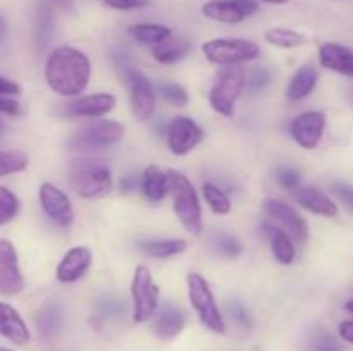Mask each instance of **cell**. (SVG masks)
<instances>
[{"label":"cell","mask_w":353,"mask_h":351,"mask_svg":"<svg viewBox=\"0 0 353 351\" xmlns=\"http://www.w3.org/2000/svg\"><path fill=\"white\" fill-rule=\"evenodd\" d=\"M90 76H92L90 58L78 48L62 45L48 55L45 78L48 86L57 95L78 96L88 86Z\"/></svg>","instance_id":"cell-1"},{"label":"cell","mask_w":353,"mask_h":351,"mask_svg":"<svg viewBox=\"0 0 353 351\" xmlns=\"http://www.w3.org/2000/svg\"><path fill=\"white\" fill-rule=\"evenodd\" d=\"M169 193L172 195V209L176 217L188 233L200 234L202 231V206L199 195L185 174L169 171Z\"/></svg>","instance_id":"cell-2"},{"label":"cell","mask_w":353,"mask_h":351,"mask_svg":"<svg viewBox=\"0 0 353 351\" xmlns=\"http://www.w3.org/2000/svg\"><path fill=\"white\" fill-rule=\"evenodd\" d=\"M71 186L81 198H100L112 189V174L103 160H74L71 165Z\"/></svg>","instance_id":"cell-3"},{"label":"cell","mask_w":353,"mask_h":351,"mask_svg":"<svg viewBox=\"0 0 353 351\" xmlns=\"http://www.w3.org/2000/svg\"><path fill=\"white\" fill-rule=\"evenodd\" d=\"M245 69L241 65H224L216 76L212 89H210L209 102L216 112L221 116H233L234 103L245 88Z\"/></svg>","instance_id":"cell-4"},{"label":"cell","mask_w":353,"mask_h":351,"mask_svg":"<svg viewBox=\"0 0 353 351\" xmlns=\"http://www.w3.org/2000/svg\"><path fill=\"white\" fill-rule=\"evenodd\" d=\"M186 282H188L190 303L195 308V312L199 313L200 322L212 332L224 334L226 323H224L223 315L217 308L216 299H214V295L205 279L196 274V272H192V274L186 275Z\"/></svg>","instance_id":"cell-5"},{"label":"cell","mask_w":353,"mask_h":351,"mask_svg":"<svg viewBox=\"0 0 353 351\" xmlns=\"http://www.w3.org/2000/svg\"><path fill=\"white\" fill-rule=\"evenodd\" d=\"M202 52L207 61L217 65H240L261 55L257 43L240 38H217L205 41L202 45Z\"/></svg>","instance_id":"cell-6"},{"label":"cell","mask_w":353,"mask_h":351,"mask_svg":"<svg viewBox=\"0 0 353 351\" xmlns=\"http://www.w3.org/2000/svg\"><path fill=\"white\" fill-rule=\"evenodd\" d=\"M124 126L116 120H93L76 131L68 141L71 150H103L123 140Z\"/></svg>","instance_id":"cell-7"},{"label":"cell","mask_w":353,"mask_h":351,"mask_svg":"<svg viewBox=\"0 0 353 351\" xmlns=\"http://www.w3.org/2000/svg\"><path fill=\"white\" fill-rule=\"evenodd\" d=\"M159 286L155 284L150 270L145 265L134 268L131 281V298H133V320L147 322L159 306Z\"/></svg>","instance_id":"cell-8"},{"label":"cell","mask_w":353,"mask_h":351,"mask_svg":"<svg viewBox=\"0 0 353 351\" xmlns=\"http://www.w3.org/2000/svg\"><path fill=\"white\" fill-rule=\"evenodd\" d=\"M123 74L130 88L131 112L138 120H148L155 110V93L150 81L147 76L130 65H124Z\"/></svg>","instance_id":"cell-9"},{"label":"cell","mask_w":353,"mask_h":351,"mask_svg":"<svg viewBox=\"0 0 353 351\" xmlns=\"http://www.w3.org/2000/svg\"><path fill=\"white\" fill-rule=\"evenodd\" d=\"M264 212L271 219H274L283 227V231H286L292 236L293 241L305 243L307 237H309V224L293 206L281 202V200L268 198L264 200Z\"/></svg>","instance_id":"cell-10"},{"label":"cell","mask_w":353,"mask_h":351,"mask_svg":"<svg viewBox=\"0 0 353 351\" xmlns=\"http://www.w3.org/2000/svg\"><path fill=\"white\" fill-rule=\"evenodd\" d=\"M259 10L255 0H212L202 7V14L209 19L224 24H238Z\"/></svg>","instance_id":"cell-11"},{"label":"cell","mask_w":353,"mask_h":351,"mask_svg":"<svg viewBox=\"0 0 353 351\" xmlns=\"http://www.w3.org/2000/svg\"><path fill=\"white\" fill-rule=\"evenodd\" d=\"M203 131L193 119L178 116L168 127V147L174 155H186L202 141Z\"/></svg>","instance_id":"cell-12"},{"label":"cell","mask_w":353,"mask_h":351,"mask_svg":"<svg viewBox=\"0 0 353 351\" xmlns=\"http://www.w3.org/2000/svg\"><path fill=\"white\" fill-rule=\"evenodd\" d=\"M116 96L110 93H95V95L81 96L71 103L61 107V116L69 119H79V117H102L109 114L116 107Z\"/></svg>","instance_id":"cell-13"},{"label":"cell","mask_w":353,"mask_h":351,"mask_svg":"<svg viewBox=\"0 0 353 351\" xmlns=\"http://www.w3.org/2000/svg\"><path fill=\"white\" fill-rule=\"evenodd\" d=\"M24 279L17 264V253L12 243L0 240V295L12 296L23 291Z\"/></svg>","instance_id":"cell-14"},{"label":"cell","mask_w":353,"mask_h":351,"mask_svg":"<svg viewBox=\"0 0 353 351\" xmlns=\"http://www.w3.org/2000/svg\"><path fill=\"white\" fill-rule=\"evenodd\" d=\"M326 129V116L317 110L302 114L292 124V136L305 150H314L321 143Z\"/></svg>","instance_id":"cell-15"},{"label":"cell","mask_w":353,"mask_h":351,"mask_svg":"<svg viewBox=\"0 0 353 351\" xmlns=\"http://www.w3.org/2000/svg\"><path fill=\"white\" fill-rule=\"evenodd\" d=\"M40 203L43 212L55 224L62 227L71 226L72 219H74V212H72V205L69 202L68 195L62 189H59L52 182H43L40 186Z\"/></svg>","instance_id":"cell-16"},{"label":"cell","mask_w":353,"mask_h":351,"mask_svg":"<svg viewBox=\"0 0 353 351\" xmlns=\"http://www.w3.org/2000/svg\"><path fill=\"white\" fill-rule=\"evenodd\" d=\"M92 251L86 246H76L71 248L68 253L64 255V258L61 260V264L57 265V279L61 282H76L83 277V275L88 272L90 265H92Z\"/></svg>","instance_id":"cell-17"},{"label":"cell","mask_w":353,"mask_h":351,"mask_svg":"<svg viewBox=\"0 0 353 351\" xmlns=\"http://www.w3.org/2000/svg\"><path fill=\"white\" fill-rule=\"evenodd\" d=\"M319 62L330 71L353 78V50L345 45L327 41L319 47Z\"/></svg>","instance_id":"cell-18"},{"label":"cell","mask_w":353,"mask_h":351,"mask_svg":"<svg viewBox=\"0 0 353 351\" xmlns=\"http://www.w3.org/2000/svg\"><path fill=\"white\" fill-rule=\"evenodd\" d=\"M0 334L14 344H26L30 341V329L23 317L7 303L0 301Z\"/></svg>","instance_id":"cell-19"},{"label":"cell","mask_w":353,"mask_h":351,"mask_svg":"<svg viewBox=\"0 0 353 351\" xmlns=\"http://www.w3.org/2000/svg\"><path fill=\"white\" fill-rule=\"evenodd\" d=\"M186 323V315L181 308L174 305H165L159 312L157 320L154 323V330L157 337L164 341H171L178 336Z\"/></svg>","instance_id":"cell-20"},{"label":"cell","mask_w":353,"mask_h":351,"mask_svg":"<svg viewBox=\"0 0 353 351\" xmlns=\"http://www.w3.org/2000/svg\"><path fill=\"white\" fill-rule=\"evenodd\" d=\"M262 229H264L265 236L271 240L272 255H274L276 260L283 265L292 264L296 257V248L293 244L292 236L286 231L278 229V227L271 226V224H264Z\"/></svg>","instance_id":"cell-21"},{"label":"cell","mask_w":353,"mask_h":351,"mask_svg":"<svg viewBox=\"0 0 353 351\" xmlns=\"http://www.w3.org/2000/svg\"><path fill=\"white\" fill-rule=\"evenodd\" d=\"M296 200L300 205L309 212L323 217H336L338 206L330 200V196L316 188H300L296 193Z\"/></svg>","instance_id":"cell-22"},{"label":"cell","mask_w":353,"mask_h":351,"mask_svg":"<svg viewBox=\"0 0 353 351\" xmlns=\"http://www.w3.org/2000/svg\"><path fill=\"white\" fill-rule=\"evenodd\" d=\"M317 78H319V74H317V69L314 65H302L293 74L292 81H290L288 88H286V98L292 100V102L307 98L314 92V88H316Z\"/></svg>","instance_id":"cell-23"},{"label":"cell","mask_w":353,"mask_h":351,"mask_svg":"<svg viewBox=\"0 0 353 351\" xmlns=\"http://www.w3.org/2000/svg\"><path fill=\"white\" fill-rule=\"evenodd\" d=\"M192 48V43H190L188 38L185 36H169L168 40L161 41V43L154 45V54L155 61L161 62L164 65H172L176 62L181 61L186 54Z\"/></svg>","instance_id":"cell-24"},{"label":"cell","mask_w":353,"mask_h":351,"mask_svg":"<svg viewBox=\"0 0 353 351\" xmlns=\"http://www.w3.org/2000/svg\"><path fill=\"white\" fill-rule=\"evenodd\" d=\"M141 188L145 196L152 202H161L169 193V176L162 172L157 165H148L141 178Z\"/></svg>","instance_id":"cell-25"},{"label":"cell","mask_w":353,"mask_h":351,"mask_svg":"<svg viewBox=\"0 0 353 351\" xmlns=\"http://www.w3.org/2000/svg\"><path fill=\"white\" fill-rule=\"evenodd\" d=\"M64 320V310L62 305L57 301H48L47 305L41 306V310L37 315V326L41 336L52 337L59 332Z\"/></svg>","instance_id":"cell-26"},{"label":"cell","mask_w":353,"mask_h":351,"mask_svg":"<svg viewBox=\"0 0 353 351\" xmlns=\"http://www.w3.org/2000/svg\"><path fill=\"white\" fill-rule=\"evenodd\" d=\"M138 248L143 251L145 255L152 258H169L174 255L183 253L186 250V241L185 240H147L140 241Z\"/></svg>","instance_id":"cell-27"},{"label":"cell","mask_w":353,"mask_h":351,"mask_svg":"<svg viewBox=\"0 0 353 351\" xmlns=\"http://www.w3.org/2000/svg\"><path fill=\"white\" fill-rule=\"evenodd\" d=\"M128 33L140 43H147V45H157L161 41L168 40L169 36L172 34V31L169 30L168 26L164 24H133L130 26Z\"/></svg>","instance_id":"cell-28"},{"label":"cell","mask_w":353,"mask_h":351,"mask_svg":"<svg viewBox=\"0 0 353 351\" xmlns=\"http://www.w3.org/2000/svg\"><path fill=\"white\" fill-rule=\"evenodd\" d=\"M209 246L214 253L223 258H228V260L238 258L241 253L240 241L234 236H231V234L223 233V231H217V233L210 234Z\"/></svg>","instance_id":"cell-29"},{"label":"cell","mask_w":353,"mask_h":351,"mask_svg":"<svg viewBox=\"0 0 353 351\" xmlns=\"http://www.w3.org/2000/svg\"><path fill=\"white\" fill-rule=\"evenodd\" d=\"M264 38L268 43L279 48H295L303 43L302 34L293 30H286V28H271L265 31Z\"/></svg>","instance_id":"cell-30"},{"label":"cell","mask_w":353,"mask_h":351,"mask_svg":"<svg viewBox=\"0 0 353 351\" xmlns=\"http://www.w3.org/2000/svg\"><path fill=\"white\" fill-rule=\"evenodd\" d=\"M202 191H203V198H205L207 205L212 209V212L219 213V215H226V213H230L231 202L223 189L210 184V182H203Z\"/></svg>","instance_id":"cell-31"},{"label":"cell","mask_w":353,"mask_h":351,"mask_svg":"<svg viewBox=\"0 0 353 351\" xmlns=\"http://www.w3.org/2000/svg\"><path fill=\"white\" fill-rule=\"evenodd\" d=\"M28 167V157L21 151H0V178Z\"/></svg>","instance_id":"cell-32"},{"label":"cell","mask_w":353,"mask_h":351,"mask_svg":"<svg viewBox=\"0 0 353 351\" xmlns=\"http://www.w3.org/2000/svg\"><path fill=\"white\" fill-rule=\"evenodd\" d=\"M19 212V200L10 189L0 186V226L10 222Z\"/></svg>","instance_id":"cell-33"},{"label":"cell","mask_w":353,"mask_h":351,"mask_svg":"<svg viewBox=\"0 0 353 351\" xmlns=\"http://www.w3.org/2000/svg\"><path fill=\"white\" fill-rule=\"evenodd\" d=\"M271 83V71L264 65H255L248 71L247 81H245V86L248 88L250 93H259L265 88V86Z\"/></svg>","instance_id":"cell-34"},{"label":"cell","mask_w":353,"mask_h":351,"mask_svg":"<svg viewBox=\"0 0 353 351\" xmlns=\"http://www.w3.org/2000/svg\"><path fill=\"white\" fill-rule=\"evenodd\" d=\"M52 31H54V21H52V14L47 7L40 10L38 14V24H37V40L40 48H45L52 38Z\"/></svg>","instance_id":"cell-35"},{"label":"cell","mask_w":353,"mask_h":351,"mask_svg":"<svg viewBox=\"0 0 353 351\" xmlns=\"http://www.w3.org/2000/svg\"><path fill=\"white\" fill-rule=\"evenodd\" d=\"M161 92L162 96L171 105L185 107L188 103V93H186V89L183 86L176 85V83H164V85H161Z\"/></svg>","instance_id":"cell-36"},{"label":"cell","mask_w":353,"mask_h":351,"mask_svg":"<svg viewBox=\"0 0 353 351\" xmlns=\"http://www.w3.org/2000/svg\"><path fill=\"white\" fill-rule=\"evenodd\" d=\"M276 179L279 181V184L285 186L286 189H300V182H302V178H300L299 172L295 169L290 167H281L276 171Z\"/></svg>","instance_id":"cell-37"},{"label":"cell","mask_w":353,"mask_h":351,"mask_svg":"<svg viewBox=\"0 0 353 351\" xmlns=\"http://www.w3.org/2000/svg\"><path fill=\"white\" fill-rule=\"evenodd\" d=\"M230 312H231V319H233L234 322L241 327V329H250L252 327L250 315H248L247 308H245L241 303H238V301L230 303Z\"/></svg>","instance_id":"cell-38"},{"label":"cell","mask_w":353,"mask_h":351,"mask_svg":"<svg viewBox=\"0 0 353 351\" xmlns=\"http://www.w3.org/2000/svg\"><path fill=\"white\" fill-rule=\"evenodd\" d=\"M333 193L347 209L353 212V186L347 182H333Z\"/></svg>","instance_id":"cell-39"},{"label":"cell","mask_w":353,"mask_h":351,"mask_svg":"<svg viewBox=\"0 0 353 351\" xmlns=\"http://www.w3.org/2000/svg\"><path fill=\"white\" fill-rule=\"evenodd\" d=\"M103 3L116 10H137L148 6V0H103Z\"/></svg>","instance_id":"cell-40"},{"label":"cell","mask_w":353,"mask_h":351,"mask_svg":"<svg viewBox=\"0 0 353 351\" xmlns=\"http://www.w3.org/2000/svg\"><path fill=\"white\" fill-rule=\"evenodd\" d=\"M0 112L9 114V116H16L19 114V103L16 100L9 98L6 95H0Z\"/></svg>","instance_id":"cell-41"},{"label":"cell","mask_w":353,"mask_h":351,"mask_svg":"<svg viewBox=\"0 0 353 351\" xmlns=\"http://www.w3.org/2000/svg\"><path fill=\"white\" fill-rule=\"evenodd\" d=\"M312 351H340V348H338V344L331 337H319L314 343Z\"/></svg>","instance_id":"cell-42"},{"label":"cell","mask_w":353,"mask_h":351,"mask_svg":"<svg viewBox=\"0 0 353 351\" xmlns=\"http://www.w3.org/2000/svg\"><path fill=\"white\" fill-rule=\"evenodd\" d=\"M19 92H21L19 85H16V83L10 81V79H6L0 76V95H6V96L19 95Z\"/></svg>","instance_id":"cell-43"},{"label":"cell","mask_w":353,"mask_h":351,"mask_svg":"<svg viewBox=\"0 0 353 351\" xmlns=\"http://www.w3.org/2000/svg\"><path fill=\"white\" fill-rule=\"evenodd\" d=\"M338 332H340L341 339L353 344V320H345V322H341L340 327H338Z\"/></svg>","instance_id":"cell-44"},{"label":"cell","mask_w":353,"mask_h":351,"mask_svg":"<svg viewBox=\"0 0 353 351\" xmlns=\"http://www.w3.org/2000/svg\"><path fill=\"white\" fill-rule=\"evenodd\" d=\"M138 186V178L134 174H128L121 179V191L123 193H130L133 189H137Z\"/></svg>","instance_id":"cell-45"},{"label":"cell","mask_w":353,"mask_h":351,"mask_svg":"<svg viewBox=\"0 0 353 351\" xmlns=\"http://www.w3.org/2000/svg\"><path fill=\"white\" fill-rule=\"evenodd\" d=\"M7 36V23L2 16H0V41Z\"/></svg>","instance_id":"cell-46"},{"label":"cell","mask_w":353,"mask_h":351,"mask_svg":"<svg viewBox=\"0 0 353 351\" xmlns=\"http://www.w3.org/2000/svg\"><path fill=\"white\" fill-rule=\"evenodd\" d=\"M52 2L59 3V6H62V7H69V6H71L72 0H52Z\"/></svg>","instance_id":"cell-47"},{"label":"cell","mask_w":353,"mask_h":351,"mask_svg":"<svg viewBox=\"0 0 353 351\" xmlns=\"http://www.w3.org/2000/svg\"><path fill=\"white\" fill-rule=\"evenodd\" d=\"M262 2H268V3H276V6H281V3H286L288 0H262Z\"/></svg>","instance_id":"cell-48"},{"label":"cell","mask_w":353,"mask_h":351,"mask_svg":"<svg viewBox=\"0 0 353 351\" xmlns=\"http://www.w3.org/2000/svg\"><path fill=\"white\" fill-rule=\"evenodd\" d=\"M345 308H347L350 313H353V299H348V301L345 303Z\"/></svg>","instance_id":"cell-49"},{"label":"cell","mask_w":353,"mask_h":351,"mask_svg":"<svg viewBox=\"0 0 353 351\" xmlns=\"http://www.w3.org/2000/svg\"><path fill=\"white\" fill-rule=\"evenodd\" d=\"M0 351H10V350H6V348H0Z\"/></svg>","instance_id":"cell-50"}]
</instances>
